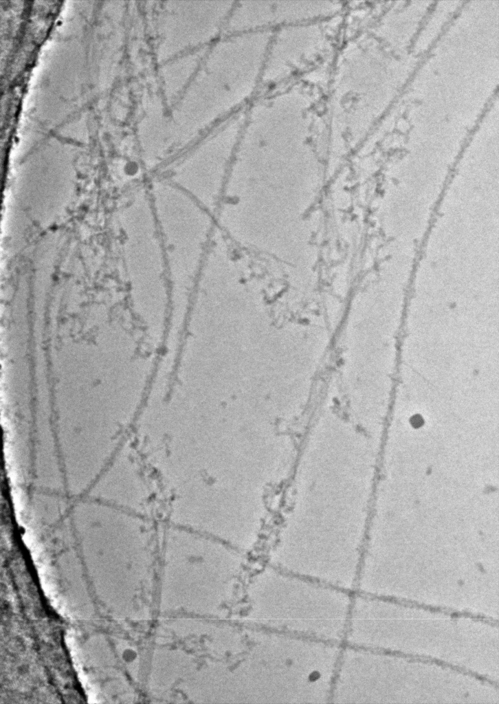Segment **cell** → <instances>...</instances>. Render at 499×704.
<instances>
[{"mask_svg":"<svg viewBox=\"0 0 499 704\" xmlns=\"http://www.w3.org/2000/svg\"><path fill=\"white\" fill-rule=\"evenodd\" d=\"M340 8L338 2L329 1L241 2L232 12L230 26L238 32L272 30V27L331 18Z\"/></svg>","mask_w":499,"mask_h":704,"instance_id":"3","label":"cell"},{"mask_svg":"<svg viewBox=\"0 0 499 704\" xmlns=\"http://www.w3.org/2000/svg\"><path fill=\"white\" fill-rule=\"evenodd\" d=\"M333 17L291 24L273 30L261 80L276 84L320 64L332 50Z\"/></svg>","mask_w":499,"mask_h":704,"instance_id":"2","label":"cell"},{"mask_svg":"<svg viewBox=\"0 0 499 704\" xmlns=\"http://www.w3.org/2000/svg\"><path fill=\"white\" fill-rule=\"evenodd\" d=\"M274 572L273 628L336 644L343 631L340 589L278 569Z\"/></svg>","mask_w":499,"mask_h":704,"instance_id":"1","label":"cell"}]
</instances>
